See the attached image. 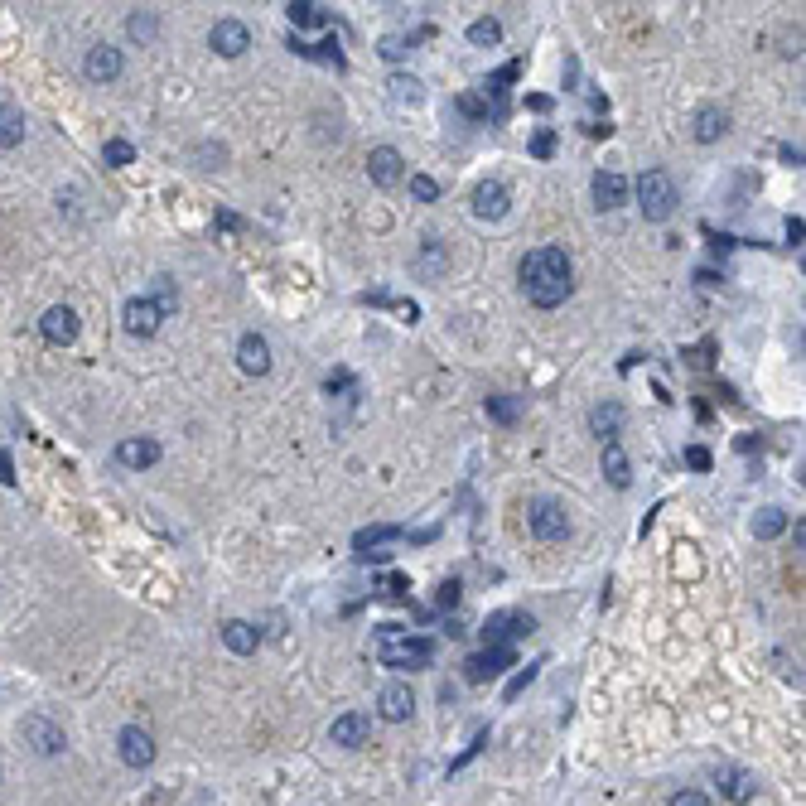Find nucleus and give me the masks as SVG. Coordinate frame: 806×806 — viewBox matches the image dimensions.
I'll use <instances>...</instances> for the list:
<instances>
[{
  "label": "nucleus",
  "mask_w": 806,
  "mask_h": 806,
  "mask_svg": "<svg viewBox=\"0 0 806 806\" xmlns=\"http://www.w3.org/2000/svg\"><path fill=\"white\" fill-rule=\"evenodd\" d=\"M454 599H459V580H449L445 589H440V609H449V604H454Z\"/></svg>",
  "instance_id": "nucleus-42"
},
{
  "label": "nucleus",
  "mask_w": 806,
  "mask_h": 806,
  "mask_svg": "<svg viewBox=\"0 0 806 806\" xmlns=\"http://www.w3.org/2000/svg\"><path fill=\"white\" fill-rule=\"evenodd\" d=\"M20 734H25V744L39 753V758H58V753L68 749V734H63L49 715H25V720H20Z\"/></svg>",
  "instance_id": "nucleus-4"
},
{
  "label": "nucleus",
  "mask_w": 806,
  "mask_h": 806,
  "mask_svg": "<svg viewBox=\"0 0 806 806\" xmlns=\"http://www.w3.org/2000/svg\"><path fill=\"white\" fill-rule=\"evenodd\" d=\"M367 179H372L377 189H396V184L406 179V160H401V150H396V145H377V150L367 155Z\"/></svg>",
  "instance_id": "nucleus-10"
},
{
  "label": "nucleus",
  "mask_w": 806,
  "mask_h": 806,
  "mask_svg": "<svg viewBox=\"0 0 806 806\" xmlns=\"http://www.w3.org/2000/svg\"><path fill=\"white\" fill-rule=\"evenodd\" d=\"M0 778H5V768H0Z\"/></svg>",
  "instance_id": "nucleus-44"
},
{
  "label": "nucleus",
  "mask_w": 806,
  "mask_h": 806,
  "mask_svg": "<svg viewBox=\"0 0 806 806\" xmlns=\"http://www.w3.org/2000/svg\"><path fill=\"white\" fill-rule=\"evenodd\" d=\"M551 150H556V136H551V131H541V136L531 140V155H541V160H546Z\"/></svg>",
  "instance_id": "nucleus-38"
},
{
  "label": "nucleus",
  "mask_w": 806,
  "mask_h": 806,
  "mask_svg": "<svg viewBox=\"0 0 806 806\" xmlns=\"http://www.w3.org/2000/svg\"><path fill=\"white\" fill-rule=\"evenodd\" d=\"M507 208H512V198H507V189H502L498 179H483V184L473 189V213H478L483 223H498V218H507Z\"/></svg>",
  "instance_id": "nucleus-15"
},
{
  "label": "nucleus",
  "mask_w": 806,
  "mask_h": 806,
  "mask_svg": "<svg viewBox=\"0 0 806 806\" xmlns=\"http://www.w3.org/2000/svg\"><path fill=\"white\" fill-rule=\"evenodd\" d=\"M208 44H213V54L242 58L251 49V29L242 25V20H218V25H213V34H208Z\"/></svg>",
  "instance_id": "nucleus-13"
},
{
  "label": "nucleus",
  "mask_w": 806,
  "mask_h": 806,
  "mask_svg": "<svg viewBox=\"0 0 806 806\" xmlns=\"http://www.w3.org/2000/svg\"><path fill=\"white\" fill-rule=\"evenodd\" d=\"M589 194L599 203V213H613V208H623V198H628V179H623L618 169H599L594 184H589Z\"/></svg>",
  "instance_id": "nucleus-17"
},
{
  "label": "nucleus",
  "mask_w": 806,
  "mask_h": 806,
  "mask_svg": "<svg viewBox=\"0 0 806 806\" xmlns=\"http://www.w3.org/2000/svg\"><path fill=\"white\" fill-rule=\"evenodd\" d=\"M131 160H136V145H131V140H107V145H102V165L126 169Z\"/></svg>",
  "instance_id": "nucleus-32"
},
{
  "label": "nucleus",
  "mask_w": 806,
  "mask_h": 806,
  "mask_svg": "<svg viewBox=\"0 0 806 806\" xmlns=\"http://www.w3.org/2000/svg\"><path fill=\"white\" fill-rule=\"evenodd\" d=\"M531 628H536V618L522 609H502L493 613L488 623H483V638H488V647H507L512 638H527Z\"/></svg>",
  "instance_id": "nucleus-8"
},
{
  "label": "nucleus",
  "mask_w": 806,
  "mask_h": 806,
  "mask_svg": "<svg viewBox=\"0 0 806 806\" xmlns=\"http://www.w3.org/2000/svg\"><path fill=\"white\" fill-rule=\"evenodd\" d=\"M411 194H416L420 203H435V198H440V184H435L430 174H411Z\"/></svg>",
  "instance_id": "nucleus-35"
},
{
  "label": "nucleus",
  "mask_w": 806,
  "mask_h": 806,
  "mask_svg": "<svg viewBox=\"0 0 806 806\" xmlns=\"http://www.w3.org/2000/svg\"><path fill=\"white\" fill-rule=\"evenodd\" d=\"M396 314H401V319H411V324H416V319H420V309L411 305V300H401V305H396Z\"/></svg>",
  "instance_id": "nucleus-43"
},
{
  "label": "nucleus",
  "mask_w": 806,
  "mask_h": 806,
  "mask_svg": "<svg viewBox=\"0 0 806 806\" xmlns=\"http://www.w3.org/2000/svg\"><path fill=\"white\" fill-rule=\"evenodd\" d=\"M256 642H261L256 623H247V618H227V623H223V647H227V652L251 657V652H256Z\"/></svg>",
  "instance_id": "nucleus-20"
},
{
  "label": "nucleus",
  "mask_w": 806,
  "mask_h": 806,
  "mask_svg": "<svg viewBox=\"0 0 806 806\" xmlns=\"http://www.w3.org/2000/svg\"><path fill=\"white\" fill-rule=\"evenodd\" d=\"M396 536H401L396 527H362L358 536H353V551H358V556L377 551V560H382V546H387V541H396Z\"/></svg>",
  "instance_id": "nucleus-27"
},
{
  "label": "nucleus",
  "mask_w": 806,
  "mask_h": 806,
  "mask_svg": "<svg viewBox=\"0 0 806 806\" xmlns=\"http://www.w3.org/2000/svg\"><path fill=\"white\" fill-rule=\"evenodd\" d=\"M367 734H372V720H367L362 710H348V715H338V720L329 724V739H334L338 749H362Z\"/></svg>",
  "instance_id": "nucleus-16"
},
{
  "label": "nucleus",
  "mask_w": 806,
  "mask_h": 806,
  "mask_svg": "<svg viewBox=\"0 0 806 806\" xmlns=\"http://www.w3.org/2000/svg\"><path fill=\"white\" fill-rule=\"evenodd\" d=\"M150 300L165 309V314H174V309H179V290H174V280H165V276L155 280V295H150Z\"/></svg>",
  "instance_id": "nucleus-34"
},
{
  "label": "nucleus",
  "mask_w": 806,
  "mask_h": 806,
  "mask_svg": "<svg viewBox=\"0 0 806 806\" xmlns=\"http://www.w3.org/2000/svg\"><path fill=\"white\" fill-rule=\"evenodd\" d=\"M382 589H387L391 599H401V594H406V580H401V575H387V580H382Z\"/></svg>",
  "instance_id": "nucleus-41"
},
{
  "label": "nucleus",
  "mask_w": 806,
  "mask_h": 806,
  "mask_svg": "<svg viewBox=\"0 0 806 806\" xmlns=\"http://www.w3.org/2000/svg\"><path fill=\"white\" fill-rule=\"evenodd\" d=\"M20 140H25V112L5 102V107H0V145H5V150H15Z\"/></svg>",
  "instance_id": "nucleus-26"
},
{
  "label": "nucleus",
  "mask_w": 806,
  "mask_h": 806,
  "mask_svg": "<svg viewBox=\"0 0 806 806\" xmlns=\"http://www.w3.org/2000/svg\"><path fill=\"white\" fill-rule=\"evenodd\" d=\"M121 68H126V58H121L116 44H92L87 58H83V73L92 78V83H116V78H121Z\"/></svg>",
  "instance_id": "nucleus-11"
},
{
  "label": "nucleus",
  "mask_w": 806,
  "mask_h": 806,
  "mask_svg": "<svg viewBox=\"0 0 806 806\" xmlns=\"http://www.w3.org/2000/svg\"><path fill=\"white\" fill-rule=\"evenodd\" d=\"M691 131H695V140H700V145H715V140L729 131V112H720V107H700V112H695V121H691Z\"/></svg>",
  "instance_id": "nucleus-23"
},
{
  "label": "nucleus",
  "mask_w": 806,
  "mask_h": 806,
  "mask_svg": "<svg viewBox=\"0 0 806 806\" xmlns=\"http://www.w3.org/2000/svg\"><path fill=\"white\" fill-rule=\"evenodd\" d=\"M676 203H681V194H676V179H671L667 169H647L638 179V208L647 223H667L671 213H676Z\"/></svg>",
  "instance_id": "nucleus-2"
},
{
  "label": "nucleus",
  "mask_w": 806,
  "mask_h": 806,
  "mask_svg": "<svg viewBox=\"0 0 806 806\" xmlns=\"http://www.w3.org/2000/svg\"><path fill=\"white\" fill-rule=\"evenodd\" d=\"M377 715H382L387 724H406V720H411V715H416V695H411V686H401V681H396V686H387V691L377 695Z\"/></svg>",
  "instance_id": "nucleus-18"
},
{
  "label": "nucleus",
  "mask_w": 806,
  "mask_h": 806,
  "mask_svg": "<svg viewBox=\"0 0 806 806\" xmlns=\"http://www.w3.org/2000/svg\"><path fill=\"white\" fill-rule=\"evenodd\" d=\"M782 531H787V512H782V507H763V512L753 517V536H763V541H768V536H782Z\"/></svg>",
  "instance_id": "nucleus-29"
},
{
  "label": "nucleus",
  "mask_w": 806,
  "mask_h": 806,
  "mask_svg": "<svg viewBox=\"0 0 806 806\" xmlns=\"http://www.w3.org/2000/svg\"><path fill=\"white\" fill-rule=\"evenodd\" d=\"M285 15H290V25H295V29H324V25H329V10H324V5H314V0L290 5Z\"/></svg>",
  "instance_id": "nucleus-28"
},
{
  "label": "nucleus",
  "mask_w": 806,
  "mask_h": 806,
  "mask_svg": "<svg viewBox=\"0 0 806 806\" xmlns=\"http://www.w3.org/2000/svg\"><path fill=\"white\" fill-rule=\"evenodd\" d=\"M488 416L498 420V425H517L522 401H517V396H507V391H502V396H488Z\"/></svg>",
  "instance_id": "nucleus-30"
},
{
  "label": "nucleus",
  "mask_w": 806,
  "mask_h": 806,
  "mask_svg": "<svg viewBox=\"0 0 806 806\" xmlns=\"http://www.w3.org/2000/svg\"><path fill=\"white\" fill-rule=\"evenodd\" d=\"M116 753H121L126 768H150V763H155V734L140 729V724H126V729L116 734Z\"/></svg>",
  "instance_id": "nucleus-9"
},
{
  "label": "nucleus",
  "mask_w": 806,
  "mask_h": 806,
  "mask_svg": "<svg viewBox=\"0 0 806 806\" xmlns=\"http://www.w3.org/2000/svg\"><path fill=\"white\" fill-rule=\"evenodd\" d=\"M237 367L247 372V377H266L271 372V343H266V334H242L237 338Z\"/></svg>",
  "instance_id": "nucleus-12"
},
{
  "label": "nucleus",
  "mask_w": 806,
  "mask_h": 806,
  "mask_svg": "<svg viewBox=\"0 0 806 806\" xmlns=\"http://www.w3.org/2000/svg\"><path fill=\"white\" fill-rule=\"evenodd\" d=\"M507 662H512L507 647H483V652H473L469 662H464V681H469V686H483V681H493Z\"/></svg>",
  "instance_id": "nucleus-14"
},
{
  "label": "nucleus",
  "mask_w": 806,
  "mask_h": 806,
  "mask_svg": "<svg viewBox=\"0 0 806 806\" xmlns=\"http://www.w3.org/2000/svg\"><path fill=\"white\" fill-rule=\"evenodd\" d=\"M387 97H391V107L396 112H416L420 102H425V83L420 78H406V73H396L387 83Z\"/></svg>",
  "instance_id": "nucleus-21"
},
{
  "label": "nucleus",
  "mask_w": 806,
  "mask_h": 806,
  "mask_svg": "<svg viewBox=\"0 0 806 806\" xmlns=\"http://www.w3.org/2000/svg\"><path fill=\"white\" fill-rule=\"evenodd\" d=\"M430 657H435V647L425 638H401V642H391V647H377V662L391 671H420V667H430Z\"/></svg>",
  "instance_id": "nucleus-5"
},
{
  "label": "nucleus",
  "mask_w": 806,
  "mask_h": 806,
  "mask_svg": "<svg viewBox=\"0 0 806 806\" xmlns=\"http://www.w3.org/2000/svg\"><path fill=\"white\" fill-rule=\"evenodd\" d=\"M121 324H126L131 338H155L160 324H165V309L155 305L150 295H136V300H126V309H121Z\"/></svg>",
  "instance_id": "nucleus-7"
},
{
  "label": "nucleus",
  "mask_w": 806,
  "mask_h": 806,
  "mask_svg": "<svg viewBox=\"0 0 806 806\" xmlns=\"http://www.w3.org/2000/svg\"><path fill=\"white\" fill-rule=\"evenodd\" d=\"M517 280H522V290H527L531 305L541 309H556L570 300V285H575V271H570V256L560 247H536L522 256V266H517Z\"/></svg>",
  "instance_id": "nucleus-1"
},
{
  "label": "nucleus",
  "mask_w": 806,
  "mask_h": 806,
  "mask_svg": "<svg viewBox=\"0 0 806 806\" xmlns=\"http://www.w3.org/2000/svg\"><path fill=\"white\" fill-rule=\"evenodd\" d=\"M406 54H411V39H401V34H387V39H382V58H387V63H401Z\"/></svg>",
  "instance_id": "nucleus-36"
},
{
  "label": "nucleus",
  "mask_w": 806,
  "mask_h": 806,
  "mask_svg": "<svg viewBox=\"0 0 806 806\" xmlns=\"http://www.w3.org/2000/svg\"><path fill=\"white\" fill-rule=\"evenodd\" d=\"M116 459H121L126 469H150V464H160V440H150V435H131V440H121V445H116Z\"/></svg>",
  "instance_id": "nucleus-19"
},
{
  "label": "nucleus",
  "mask_w": 806,
  "mask_h": 806,
  "mask_svg": "<svg viewBox=\"0 0 806 806\" xmlns=\"http://www.w3.org/2000/svg\"><path fill=\"white\" fill-rule=\"evenodd\" d=\"M671 806H710V802H705L700 792H676V797H671Z\"/></svg>",
  "instance_id": "nucleus-40"
},
{
  "label": "nucleus",
  "mask_w": 806,
  "mask_h": 806,
  "mask_svg": "<svg viewBox=\"0 0 806 806\" xmlns=\"http://www.w3.org/2000/svg\"><path fill=\"white\" fill-rule=\"evenodd\" d=\"M715 782H720V792L729 797V802H749L753 787H758V782H753L744 768H729V763H720V768H715Z\"/></svg>",
  "instance_id": "nucleus-22"
},
{
  "label": "nucleus",
  "mask_w": 806,
  "mask_h": 806,
  "mask_svg": "<svg viewBox=\"0 0 806 806\" xmlns=\"http://www.w3.org/2000/svg\"><path fill=\"white\" fill-rule=\"evenodd\" d=\"M498 39H502L498 20H473V25H469V44H478V49H493Z\"/></svg>",
  "instance_id": "nucleus-33"
},
{
  "label": "nucleus",
  "mask_w": 806,
  "mask_h": 806,
  "mask_svg": "<svg viewBox=\"0 0 806 806\" xmlns=\"http://www.w3.org/2000/svg\"><path fill=\"white\" fill-rule=\"evenodd\" d=\"M686 464H691V469H710V454L695 445V449H686Z\"/></svg>",
  "instance_id": "nucleus-39"
},
{
  "label": "nucleus",
  "mask_w": 806,
  "mask_h": 806,
  "mask_svg": "<svg viewBox=\"0 0 806 806\" xmlns=\"http://www.w3.org/2000/svg\"><path fill=\"white\" fill-rule=\"evenodd\" d=\"M155 29H160V20H155V10H131V20H126V34H131L136 44H145V39H155Z\"/></svg>",
  "instance_id": "nucleus-31"
},
{
  "label": "nucleus",
  "mask_w": 806,
  "mask_h": 806,
  "mask_svg": "<svg viewBox=\"0 0 806 806\" xmlns=\"http://www.w3.org/2000/svg\"><path fill=\"white\" fill-rule=\"evenodd\" d=\"M401 638H411L401 623H382V628H377V647H391V642H401Z\"/></svg>",
  "instance_id": "nucleus-37"
},
{
  "label": "nucleus",
  "mask_w": 806,
  "mask_h": 806,
  "mask_svg": "<svg viewBox=\"0 0 806 806\" xmlns=\"http://www.w3.org/2000/svg\"><path fill=\"white\" fill-rule=\"evenodd\" d=\"M39 334H44V343H54V348H68V343H78V334H83V319H78V309L49 305L44 319H39Z\"/></svg>",
  "instance_id": "nucleus-6"
},
{
  "label": "nucleus",
  "mask_w": 806,
  "mask_h": 806,
  "mask_svg": "<svg viewBox=\"0 0 806 806\" xmlns=\"http://www.w3.org/2000/svg\"><path fill=\"white\" fill-rule=\"evenodd\" d=\"M618 425H623V411H618L613 401H604V406H594V411H589V430H594L604 445L618 440Z\"/></svg>",
  "instance_id": "nucleus-25"
},
{
  "label": "nucleus",
  "mask_w": 806,
  "mask_h": 806,
  "mask_svg": "<svg viewBox=\"0 0 806 806\" xmlns=\"http://www.w3.org/2000/svg\"><path fill=\"white\" fill-rule=\"evenodd\" d=\"M527 527L536 541H565L570 536V512H565V502L556 498H536L527 507Z\"/></svg>",
  "instance_id": "nucleus-3"
},
{
  "label": "nucleus",
  "mask_w": 806,
  "mask_h": 806,
  "mask_svg": "<svg viewBox=\"0 0 806 806\" xmlns=\"http://www.w3.org/2000/svg\"><path fill=\"white\" fill-rule=\"evenodd\" d=\"M599 464H604V478H609L613 488H628V483H633V469H628V454H623V445H618V440H609V445H604V454H599Z\"/></svg>",
  "instance_id": "nucleus-24"
}]
</instances>
